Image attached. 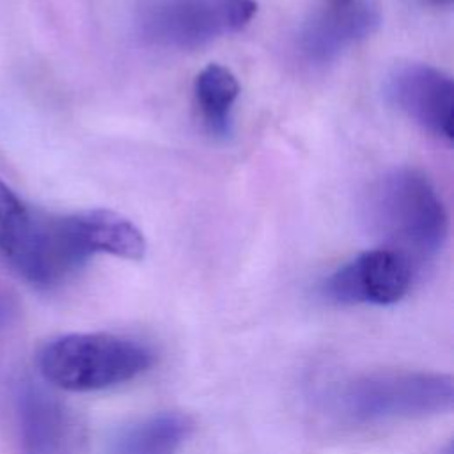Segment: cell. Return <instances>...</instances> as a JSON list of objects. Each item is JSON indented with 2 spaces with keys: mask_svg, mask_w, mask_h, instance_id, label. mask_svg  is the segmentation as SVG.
<instances>
[{
  "mask_svg": "<svg viewBox=\"0 0 454 454\" xmlns=\"http://www.w3.org/2000/svg\"><path fill=\"white\" fill-rule=\"evenodd\" d=\"M367 227L387 248L415 259L434 255L445 243L449 222L431 181L415 168H392L380 176L364 199Z\"/></svg>",
  "mask_w": 454,
  "mask_h": 454,
  "instance_id": "6da1fadb",
  "label": "cell"
},
{
  "mask_svg": "<svg viewBox=\"0 0 454 454\" xmlns=\"http://www.w3.org/2000/svg\"><path fill=\"white\" fill-rule=\"evenodd\" d=\"M147 346L114 333H67L46 342L37 365L43 378L64 390L92 392L129 381L147 371Z\"/></svg>",
  "mask_w": 454,
  "mask_h": 454,
  "instance_id": "7a4b0ae2",
  "label": "cell"
},
{
  "mask_svg": "<svg viewBox=\"0 0 454 454\" xmlns=\"http://www.w3.org/2000/svg\"><path fill=\"white\" fill-rule=\"evenodd\" d=\"M337 401L342 413L356 422L420 419L452 408L454 381L440 372H371L346 383Z\"/></svg>",
  "mask_w": 454,
  "mask_h": 454,
  "instance_id": "3957f363",
  "label": "cell"
},
{
  "mask_svg": "<svg viewBox=\"0 0 454 454\" xmlns=\"http://www.w3.org/2000/svg\"><path fill=\"white\" fill-rule=\"evenodd\" d=\"M255 12V0H151L137 32L153 46L192 50L245 28Z\"/></svg>",
  "mask_w": 454,
  "mask_h": 454,
  "instance_id": "277c9868",
  "label": "cell"
},
{
  "mask_svg": "<svg viewBox=\"0 0 454 454\" xmlns=\"http://www.w3.org/2000/svg\"><path fill=\"white\" fill-rule=\"evenodd\" d=\"M413 262L394 248H374L356 255L323 282V294L335 303L390 305L410 289Z\"/></svg>",
  "mask_w": 454,
  "mask_h": 454,
  "instance_id": "5b68a950",
  "label": "cell"
},
{
  "mask_svg": "<svg viewBox=\"0 0 454 454\" xmlns=\"http://www.w3.org/2000/svg\"><path fill=\"white\" fill-rule=\"evenodd\" d=\"M23 454H78L83 434L73 411L46 388L25 381L16 395Z\"/></svg>",
  "mask_w": 454,
  "mask_h": 454,
  "instance_id": "8992f818",
  "label": "cell"
},
{
  "mask_svg": "<svg viewBox=\"0 0 454 454\" xmlns=\"http://www.w3.org/2000/svg\"><path fill=\"white\" fill-rule=\"evenodd\" d=\"M388 101L429 133L452 140V80L427 64L395 67L385 85Z\"/></svg>",
  "mask_w": 454,
  "mask_h": 454,
  "instance_id": "52a82bcc",
  "label": "cell"
},
{
  "mask_svg": "<svg viewBox=\"0 0 454 454\" xmlns=\"http://www.w3.org/2000/svg\"><path fill=\"white\" fill-rule=\"evenodd\" d=\"M380 25L378 11L367 2L349 7H325L298 34V53L307 64L325 66L351 44L371 35Z\"/></svg>",
  "mask_w": 454,
  "mask_h": 454,
  "instance_id": "ba28073f",
  "label": "cell"
},
{
  "mask_svg": "<svg viewBox=\"0 0 454 454\" xmlns=\"http://www.w3.org/2000/svg\"><path fill=\"white\" fill-rule=\"evenodd\" d=\"M188 415L165 411L121 429L108 443V454H176L190 436Z\"/></svg>",
  "mask_w": 454,
  "mask_h": 454,
  "instance_id": "9c48e42d",
  "label": "cell"
},
{
  "mask_svg": "<svg viewBox=\"0 0 454 454\" xmlns=\"http://www.w3.org/2000/svg\"><path fill=\"white\" fill-rule=\"evenodd\" d=\"M193 92L206 129L213 137L227 138L232 131V106L239 94L236 76L220 64H209L197 74Z\"/></svg>",
  "mask_w": 454,
  "mask_h": 454,
  "instance_id": "30bf717a",
  "label": "cell"
},
{
  "mask_svg": "<svg viewBox=\"0 0 454 454\" xmlns=\"http://www.w3.org/2000/svg\"><path fill=\"white\" fill-rule=\"evenodd\" d=\"M39 211L30 207L7 183L0 179V257L14 268L23 255Z\"/></svg>",
  "mask_w": 454,
  "mask_h": 454,
  "instance_id": "8fae6325",
  "label": "cell"
},
{
  "mask_svg": "<svg viewBox=\"0 0 454 454\" xmlns=\"http://www.w3.org/2000/svg\"><path fill=\"white\" fill-rule=\"evenodd\" d=\"M358 0H326V5L325 7H333V9H339V7H349L353 4H356Z\"/></svg>",
  "mask_w": 454,
  "mask_h": 454,
  "instance_id": "7c38bea8",
  "label": "cell"
},
{
  "mask_svg": "<svg viewBox=\"0 0 454 454\" xmlns=\"http://www.w3.org/2000/svg\"><path fill=\"white\" fill-rule=\"evenodd\" d=\"M443 454H452V449H450V447H447V450H445Z\"/></svg>",
  "mask_w": 454,
  "mask_h": 454,
  "instance_id": "4fadbf2b",
  "label": "cell"
},
{
  "mask_svg": "<svg viewBox=\"0 0 454 454\" xmlns=\"http://www.w3.org/2000/svg\"><path fill=\"white\" fill-rule=\"evenodd\" d=\"M436 2H450V0H436Z\"/></svg>",
  "mask_w": 454,
  "mask_h": 454,
  "instance_id": "5bb4252c",
  "label": "cell"
}]
</instances>
